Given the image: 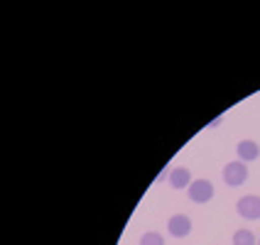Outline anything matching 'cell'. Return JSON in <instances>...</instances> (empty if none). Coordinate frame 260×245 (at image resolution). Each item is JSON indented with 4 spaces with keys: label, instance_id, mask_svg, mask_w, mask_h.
Listing matches in <instances>:
<instances>
[{
    "label": "cell",
    "instance_id": "1",
    "mask_svg": "<svg viewBox=\"0 0 260 245\" xmlns=\"http://www.w3.org/2000/svg\"><path fill=\"white\" fill-rule=\"evenodd\" d=\"M214 194H216V189H214V184L209 179H194L187 189L189 201H194V203H209L214 199Z\"/></svg>",
    "mask_w": 260,
    "mask_h": 245
},
{
    "label": "cell",
    "instance_id": "2",
    "mask_svg": "<svg viewBox=\"0 0 260 245\" xmlns=\"http://www.w3.org/2000/svg\"><path fill=\"white\" fill-rule=\"evenodd\" d=\"M223 182L229 184V187H243L248 182V167L246 162H241V159H236V162H229L226 167H223Z\"/></svg>",
    "mask_w": 260,
    "mask_h": 245
},
{
    "label": "cell",
    "instance_id": "3",
    "mask_svg": "<svg viewBox=\"0 0 260 245\" xmlns=\"http://www.w3.org/2000/svg\"><path fill=\"white\" fill-rule=\"evenodd\" d=\"M236 211H238V216L246 218V221H260V196L258 194L241 196L238 203H236Z\"/></svg>",
    "mask_w": 260,
    "mask_h": 245
},
{
    "label": "cell",
    "instance_id": "4",
    "mask_svg": "<svg viewBox=\"0 0 260 245\" xmlns=\"http://www.w3.org/2000/svg\"><path fill=\"white\" fill-rule=\"evenodd\" d=\"M167 231L172 238H187L191 233V218L187 214H174L170 221H167Z\"/></svg>",
    "mask_w": 260,
    "mask_h": 245
},
{
    "label": "cell",
    "instance_id": "5",
    "mask_svg": "<svg viewBox=\"0 0 260 245\" xmlns=\"http://www.w3.org/2000/svg\"><path fill=\"white\" fill-rule=\"evenodd\" d=\"M236 155L241 162H255L260 157V145L255 140H241L236 145Z\"/></svg>",
    "mask_w": 260,
    "mask_h": 245
},
{
    "label": "cell",
    "instance_id": "6",
    "mask_svg": "<svg viewBox=\"0 0 260 245\" xmlns=\"http://www.w3.org/2000/svg\"><path fill=\"white\" fill-rule=\"evenodd\" d=\"M170 184H172V189H189L191 172H189L187 167H174L172 172H170Z\"/></svg>",
    "mask_w": 260,
    "mask_h": 245
},
{
    "label": "cell",
    "instance_id": "7",
    "mask_svg": "<svg viewBox=\"0 0 260 245\" xmlns=\"http://www.w3.org/2000/svg\"><path fill=\"white\" fill-rule=\"evenodd\" d=\"M233 245H258V238L253 235V231L241 228V231L233 233Z\"/></svg>",
    "mask_w": 260,
    "mask_h": 245
},
{
    "label": "cell",
    "instance_id": "8",
    "mask_svg": "<svg viewBox=\"0 0 260 245\" xmlns=\"http://www.w3.org/2000/svg\"><path fill=\"white\" fill-rule=\"evenodd\" d=\"M140 245H165V238H162L157 231H147V233H143Z\"/></svg>",
    "mask_w": 260,
    "mask_h": 245
},
{
    "label": "cell",
    "instance_id": "9",
    "mask_svg": "<svg viewBox=\"0 0 260 245\" xmlns=\"http://www.w3.org/2000/svg\"><path fill=\"white\" fill-rule=\"evenodd\" d=\"M258 245H260V238H258Z\"/></svg>",
    "mask_w": 260,
    "mask_h": 245
}]
</instances>
